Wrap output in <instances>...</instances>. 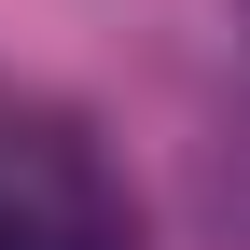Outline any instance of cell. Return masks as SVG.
<instances>
[]
</instances>
